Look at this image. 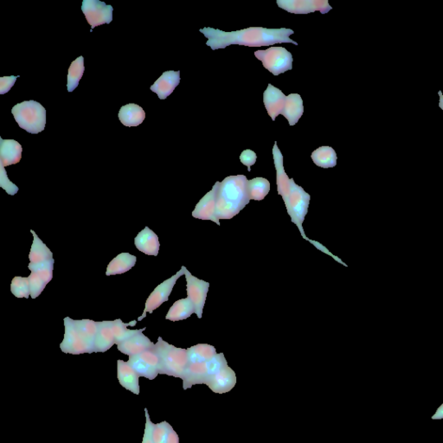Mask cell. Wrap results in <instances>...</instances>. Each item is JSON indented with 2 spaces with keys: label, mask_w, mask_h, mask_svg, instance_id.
Wrapping results in <instances>:
<instances>
[{
  "label": "cell",
  "mask_w": 443,
  "mask_h": 443,
  "mask_svg": "<svg viewBox=\"0 0 443 443\" xmlns=\"http://www.w3.org/2000/svg\"><path fill=\"white\" fill-rule=\"evenodd\" d=\"M211 376L209 361L189 363L181 378L184 390L191 389L195 384H206Z\"/></svg>",
  "instance_id": "13"
},
{
  "label": "cell",
  "mask_w": 443,
  "mask_h": 443,
  "mask_svg": "<svg viewBox=\"0 0 443 443\" xmlns=\"http://www.w3.org/2000/svg\"><path fill=\"white\" fill-rule=\"evenodd\" d=\"M55 261H47L39 264H29V269L31 272L36 273L38 276L42 278L46 282V284H49L52 281L53 278V269H54Z\"/></svg>",
  "instance_id": "34"
},
{
  "label": "cell",
  "mask_w": 443,
  "mask_h": 443,
  "mask_svg": "<svg viewBox=\"0 0 443 443\" xmlns=\"http://www.w3.org/2000/svg\"><path fill=\"white\" fill-rule=\"evenodd\" d=\"M18 77L13 76L0 77V94L5 95V94L9 92L11 89L13 87Z\"/></svg>",
  "instance_id": "40"
},
{
  "label": "cell",
  "mask_w": 443,
  "mask_h": 443,
  "mask_svg": "<svg viewBox=\"0 0 443 443\" xmlns=\"http://www.w3.org/2000/svg\"><path fill=\"white\" fill-rule=\"evenodd\" d=\"M11 292L15 297L28 299L30 296L29 277H14L11 281Z\"/></svg>",
  "instance_id": "33"
},
{
  "label": "cell",
  "mask_w": 443,
  "mask_h": 443,
  "mask_svg": "<svg viewBox=\"0 0 443 443\" xmlns=\"http://www.w3.org/2000/svg\"><path fill=\"white\" fill-rule=\"evenodd\" d=\"M146 113L140 106L130 103L121 107L119 120L126 127H138L143 123Z\"/></svg>",
  "instance_id": "23"
},
{
  "label": "cell",
  "mask_w": 443,
  "mask_h": 443,
  "mask_svg": "<svg viewBox=\"0 0 443 443\" xmlns=\"http://www.w3.org/2000/svg\"><path fill=\"white\" fill-rule=\"evenodd\" d=\"M185 276L187 284V297L189 298L194 305L195 315L198 316V319H202L203 308H205L208 292H209L210 284L192 276L186 268L185 269Z\"/></svg>",
  "instance_id": "9"
},
{
  "label": "cell",
  "mask_w": 443,
  "mask_h": 443,
  "mask_svg": "<svg viewBox=\"0 0 443 443\" xmlns=\"http://www.w3.org/2000/svg\"><path fill=\"white\" fill-rule=\"evenodd\" d=\"M128 363L135 369L140 377L154 380L160 375L162 364L158 354L154 349L142 354L129 357Z\"/></svg>",
  "instance_id": "7"
},
{
  "label": "cell",
  "mask_w": 443,
  "mask_h": 443,
  "mask_svg": "<svg viewBox=\"0 0 443 443\" xmlns=\"http://www.w3.org/2000/svg\"><path fill=\"white\" fill-rule=\"evenodd\" d=\"M172 427L167 422L156 423L152 427V440L155 443H166L168 433Z\"/></svg>",
  "instance_id": "35"
},
{
  "label": "cell",
  "mask_w": 443,
  "mask_h": 443,
  "mask_svg": "<svg viewBox=\"0 0 443 443\" xmlns=\"http://www.w3.org/2000/svg\"><path fill=\"white\" fill-rule=\"evenodd\" d=\"M0 186L7 192V194L14 196L18 194V187L8 179L5 167L0 164Z\"/></svg>",
  "instance_id": "37"
},
{
  "label": "cell",
  "mask_w": 443,
  "mask_h": 443,
  "mask_svg": "<svg viewBox=\"0 0 443 443\" xmlns=\"http://www.w3.org/2000/svg\"><path fill=\"white\" fill-rule=\"evenodd\" d=\"M30 297L36 299L46 288V282L39 277L36 273L31 272L29 276Z\"/></svg>",
  "instance_id": "36"
},
{
  "label": "cell",
  "mask_w": 443,
  "mask_h": 443,
  "mask_svg": "<svg viewBox=\"0 0 443 443\" xmlns=\"http://www.w3.org/2000/svg\"><path fill=\"white\" fill-rule=\"evenodd\" d=\"M277 5L293 14H308L317 11L325 14L332 9L327 0H277Z\"/></svg>",
  "instance_id": "11"
},
{
  "label": "cell",
  "mask_w": 443,
  "mask_h": 443,
  "mask_svg": "<svg viewBox=\"0 0 443 443\" xmlns=\"http://www.w3.org/2000/svg\"><path fill=\"white\" fill-rule=\"evenodd\" d=\"M434 419H441L443 418V405L439 408V410L436 415L433 417Z\"/></svg>",
  "instance_id": "42"
},
{
  "label": "cell",
  "mask_w": 443,
  "mask_h": 443,
  "mask_svg": "<svg viewBox=\"0 0 443 443\" xmlns=\"http://www.w3.org/2000/svg\"><path fill=\"white\" fill-rule=\"evenodd\" d=\"M135 245L139 252L147 256L157 257L159 252V240L158 236L148 227L137 235Z\"/></svg>",
  "instance_id": "18"
},
{
  "label": "cell",
  "mask_w": 443,
  "mask_h": 443,
  "mask_svg": "<svg viewBox=\"0 0 443 443\" xmlns=\"http://www.w3.org/2000/svg\"><path fill=\"white\" fill-rule=\"evenodd\" d=\"M154 350L159 357L160 364H162L160 375L182 378L189 364L187 349L172 346L159 337Z\"/></svg>",
  "instance_id": "3"
},
{
  "label": "cell",
  "mask_w": 443,
  "mask_h": 443,
  "mask_svg": "<svg viewBox=\"0 0 443 443\" xmlns=\"http://www.w3.org/2000/svg\"><path fill=\"white\" fill-rule=\"evenodd\" d=\"M179 82V72H167L151 86L150 89L158 95L160 100H164L174 92Z\"/></svg>",
  "instance_id": "19"
},
{
  "label": "cell",
  "mask_w": 443,
  "mask_h": 443,
  "mask_svg": "<svg viewBox=\"0 0 443 443\" xmlns=\"http://www.w3.org/2000/svg\"><path fill=\"white\" fill-rule=\"evenodd\" d=\"M236 383V374L229 366H226L211 377L206 386L215 393L223 394L232 390Z\"/></svg>",
  "instance_id": "15"
},
{
  "label": "cell",
  "mask_w": 443,
  "mask_h": 443,
  "mask_svg": "<svg viewBox=\"0 0 443 443\" xmlns=\"http://www.w3.org/2000/svg\"><path fill=\"white\" fill-rule=\"evenodd\" d=\"M313 163L317 167L325 168L335 167L337 164V155L335 149L330 147H321L313 152L311 155Z\"/></svg>",
  "instance_id": "28"
},
{
  "label": "cell",
  "mask_w": 443,
  "mask_h": 443,
  "mask_svg": "<svg viewBox=\"0 0 443 443\" xmlns=\"http://www.w3.org/2000/svg\"><path fill=\"white\" fill-rule=\"evenodd\" d=\"M249 180L245 175L230 176L219 186L217 197V217L231 219L245 209L250 201Z\"/></svg>",
  "instance_id": "2"
},
{
  "label": "cell",
  "mask_w": 443,
  "mask_h": 443,
  "mask_svg": "<svg viewBox=\"0 0 443 443\" xmlns=\"http://www.w3.org/2000/svg\"><path fill=\"white\" fill-rule=\"evenodd\" d=\"M186 267L183 266L181 269L174 276H172L169 279L164 281L162 284H159L154 291L151 293L150 296L147 298L146 304H145V308L142 315L139 317L138 320L141 321L147 317V313H152L157 308H159L164 303H166L169 300V296L174 289L176 282L182 276H185Z\"/></svg>",
  "instance_id": "6"
},
{
  "label": "cell",
  "mask_w": 443,
  "mask_h": 443,
  "mask_svg": "<svg viewBox=\"0 0 443 443\" xmlns=\"http://www.w3.org/2000/svg\"><path fill=\"white\" fill-rule=\"evenodd\" d=\"M257 60L262 62L265 69L274 76H279L293 69L292 54L284 47H271L266 50H257L254 52Z\"/></svg>",
  "instance_id": "5"
},
{
  "label": "cell",
  "mask_w": 443,
  "mask_h": 443,
  "mask_svg": "<svg viewBox=\"0 0 443 443\" xmlns=\"http://www.w3.org/2000/svg\"><path fill=\"white\" fill-rule=\"evenodd\" d=\"M84 57L77 58L69 66L68 82H67V89H68L69 92H73L79 85V82L84 76Z\"/></svg>",
  "instance_id": "31"
},
{
  "label": "cell",
  "mask_w": 443,
  "mask_h": 443,
  "mask_svg": "<svg viewBox=\"0 0 443 443\" xmlns=\"http://www.w3.org/2000/svg\"><path fill=\"white\" fill-rule=\"evenodd\" d=\"M249 195L250 200L262 201L270 191V183L264 178H254L249 180Z\"/></svg>",
  "instance_id": "32"
},
{
  "label": "cell",
  "mask_w": 443,
  "mask_h": 443,
  "mask_svg": "<svg viewBox=\"0 0 443 443\" xmlns=\"http://www.w3.org/2000/svg\"><path fill=\"white\" fill-rule=\"evenodd\" d=\"M146 328L140 329L138 333L131 337L123 342L117 344V349L125 355L135 356L142 354V352L152 350L155 344L152 343L146 335H143V332Z\"/></svg>",
  "instance_id": "14"
},
{
  "label": "cell",
  "mask_w": 443,
  "mask_h": 443,
  "mask_svg": "<svg viewBox=\"0 0 443 443\" xmlns=\"http://www.w3.org/2000/svg\"><path fill=\"white\" fill-rule=\"evenodd\" d=\"M189 363L208 362L218 355L213 346L208 344H198L187 349Z\"/></svg>",
  "instance_id": "27"
},
{
  "label": "cell",
  "mask_w": 443,
  "mask_h": 443,
  "mask_svg": "<svg viewBox=\"0 0 443 443\" xmlns=\"http://www.w3.org/2000/svg\"><path fill=\"white\" fill-rule=\"evenodd\" d=\"M65 338L60 344V349L65 354L80 355L84 354H93V350L82 338L79 331L77 330L74 320L66 317L65 319Z\"/></svg>",
  "instance_id": "8"
},
{
  "label": "cell",
  "mask_w": 443,
  "mask_h": 443,
  "mask_svg": "<svg viewBox=\"0 0 443 443\" xmlns=\"http://www.w3.org/2000/svg\"><path fill=\"white\" fill-rule=\"evenodd\" d=\"M74 323L76 325L77 330L79 331L82 338L86 341V343L95 352L94 347H95V341L98 332L97 323L91 320H74Z\"/></svg>",
  "instance_id": "29"
},
{
  "label": "cell",
  "mask_w": 443,
  "mask_h": 443,
  "mask_svg": "<svg viewBox=\"0 0 443 443\" xmlns=\"http://www.w3.org/2000/svg\"><path fill=\"white\" fill-rule=\"evenodd\" d=\"M303 98H301L299 94H290L287 96L281 115L288 120L290 126H295L301 118V116H303Z\"/></svg>",
  "instance_id": "21"
},
{
  "label": "cell",
  "mask_w": 443,
  "mask_h": 443,
  "mask_svg": "<svg viewBox=\"0 0 443 443\" xmlns=\"http://www.w3.org/2000/svg\"><path fill=\"white\" fill-rule=\"evenodd\" d=\"M287 96L281 92V90L269 84L268 88L264 93V103L269 116L272 120H276V117L281 115Z\"/></svg>",
  "instance_id": "16"
},
{
  "label": "cell",
  "mask_w": 443,
  "mask_h": 443,
  "mask_svg": "<svg viewBox=\"0 0 443 443\" xmlns=\"http://www.w3.org/2000/svg\"><path fill=\"white\" fill-rule=\"evenodd\" d=\"M145 415H146V425H145L142 443H155L154 440H152V427H154V423L151 422L147 408L145 409Z\"/></svg>",
  "instance_id": "39"
},
{
  "label": "cell",
  "mask_w": 443,
  "mask_h": 443,
  "mask_svg": "<svg viewBox=\"0 0 443 443\" xmlns=\"http://www.w3.org/2000/svg\"><path fill=\"white\" fill-rule=\"evenodd\" d=\"M166 443H179V437L178 434L175 432L174 429H171L167 438Z\"/></svg>",
  "instance_id": "41"
},
{
  "label": "cell",
  "mask_w": 443,
  "mask_h": 443,
  "mask_svg": "<svg viewBox=\"0 0 443 443\" xmlns=\"http://www.w3.org/2000/svg\"><path fill=\"white\" fill-rule=\"evenodd\" d=\"M98 332L94 351L106 352L116 344L115 336L111 329V321H97Z\"/></svg>",
  "instance_id": "22"
},
{
  "label": "cell",
  "mask_w": 443,
  "mask_h": 443,
  "mask_svg": "<svg viewBox=\"0 0 443 443\" xmlns=\"http://www.w3.org/2000/svg\"><path fill=\"white\" fill-rule=\"evenodd\" d=\"M137 257L129 253H121L109 262L106 276H111L125 274L135 266Z\"/></svg>",
  "instance_id": "24"
},
{
  "label": "cell",
  "mask_w": 443,
  "mask_h": 443,
  "mask_svg": "<svg viewBox=\"0 0 443 443\" xmlns=\"http://www.w3.org/2000/svg\"><path fill=\"white\" fill-rule=\"evenodd\" d=\"M137 321L133 320L130 323H125L123 320L118 319L111 321V329L115 336L116 344H119L123 341L131 338L140 331V329H128L129 325L135 327Z\"/></svg>",
  "instance_id": "30"
},
{
  "label": "cell",
  "mask_w": 443,
  "mask_h": 443,
  "mask_svg": "<svg viewBox=\"0 0 443 443\" xmlns=\"http://www.w3.org/2000/svg\"><path fill=\"white\" fill-rule=\"evenodd\" d=\"M438 95H439V96H440V103H439V107H440L442 109V111H443V95H442V93L441 91H439Z\"/></svg>",
  "instance_id": "43"
},
{
  "label": "cell",
  "mask_w": 443,
  "mask_h": 443,
  "mask_svg": "<svg viewBox=\"0 0 443 443\" xmlns=\"http://www.w3.org/2000/svg\"><path fill=\"white\" fill-rule=\"evenodd\" d=\"M82 11L92 30L113 21V6H107L99 0H84Z\"/></svg>",
  "instance_id": "10"
},
{
  "label": "cell",
  "mask_w": 443,
  "mask_h": 443,
  "mask_svg": "<svg viewBox=\"0 0 443 443\" xmlns=\"http://www.w3.org/2000/svg\"><path fill=\"white\" fill-rule=\"evenodd\" d=\"M30 232L33 233L34 239L29 254L30 264H39L53 260L52 250L43 242L33 230H31Z\"/></svg>",
  "instance_id": "25"
},
{
  "label": "cell",
  "mask_w": 443,
  "mask_h": 443,
  "mask_svg": "<svg viewBox=\"0 0 443 443\" xmlns=\"http://www.w3.org/2000/svg\"><path fill=\"white\" fill-rule=\"evenodd\" d=\"M22 152V146L18 141L0 138V164L4 167L21 162Z\"/></svg>",
  "instance_id": "20"
},
{
  "label": "cell",
  "mask_w": 443,
  "mask_h": 443,
  "mask_svg": "<svg viewBox=\"0 0 443 443\" xmlns=\"http://www.w3.org/2000/svg\"><path fill=\"white\" fill-rule=\"evenodd\" d=\"M117 378L125 389L140 395V376L128 362L123 360L117 361Z\"/></svg>",
  "instance_id": "17"
},
{
  "label": "cell",
  "mask_w": 443,
  "mask_h": 443,
  "mask_svg": "<svg viewBox=\"0 0 443 443\" xmlns=\"http://www.w3.org/2000/svg\"><path fill=\"white\" fill-rule=\"evenodd\" d=\"M18 126L33 135H38L45 130L46 111L43 106L35 101H23L11 109Z\"/></svg>",
  "instance_id": "4"
},
{
  "label": "cell",
  "mask_w": 443,
  "mask_h": 443,
  "mask_svg": "<svg viewBox=\"0 0 443 443\" xmlns=\"http://www.w3.org/2000/svg\"><path fill=\"white\" fill-rule=\"evenodd\" d=\"M195 313V308L189 298H185L176 301L172 305L169 311L166 316V320L174 321H180L188 319Z\"/></svg>",
  "instance_id": "26"
},
{
  "label": "cell",
  "mask_w": 443,
  "mask_h": 443,
  "mask_svg": "<svg viewBox=\"0 0 443 443\" xmlns=\"http://www.w3.org/2000/svg\"><path fill=\"white\" fill-rule=\"evenodd\" d=\"M200 33L208 38L206 45L213 50L225 49L232 45L262 47L288 43L298 45L297 42L290 38L293 34V30L287 28L267 29L262 27H250L248 29L225 33L221 30L206 27L200 30Z\"/></svg>",
  "instance_id": "1"
},
{
  "label": "cell",
  "mask_w": 443,
  "mask_h": 443,
  "mask_svg": "<svg viewBox=\"0 0 443 443\" xmlns=\"http://www.w3.org/2000/svg\"><path fill=\"white\" fill-rule=\"evenodd\" d=\"M257 156L256 152L250 149L248 150H245L242 152L240 156V160L242 164H245L247 167H248V171H252V167L254 166L257 162Z\"/></svg>",
  "instance_id": "38"
},
{
  "label": "cell",
  "mask_w": 443,
  "mask_h": 443,
  "mask_svg": "<svg viewBox=\"0 0 443 443\" xmlns=\"http://www.w3.org/2000/svg\"><path fill=\"white\" fill-rule=\"evenodd\" d=\"M219 186H220V182L215 183L213 190L203 196L196 206L194 211H192V217L201 219V220L213 221L220 226V222L217 217V197Z\"/></svg>",
  "instance_id": "12"
}]
</instances>
